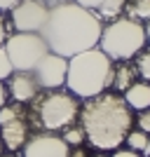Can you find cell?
Masks as SVG:
<instances>
[{"instance_id":"obj_1","label":"cell","mask_w":150,"mask_h":157,"mask_svg":"<svg viewBox=\"0 0 150 157\" xmlns=\"http://www.w3.org/2000/svg\"><path fill=\"white\" fill-rule=\"evenodd\" d=\"M101 31H103V24L91 12H87L78 2H63V5L49 7L40 35L52 54L71 59L75 54L94 49L98 45Z\"/></svg>"},{"instance_id":"obj_2","label":"cell","mask_w":150,"mask_h":157,"mask_svg":"<svg viewBox=\"0 0 150 157\" xmlns=\"http://www.w3.org/2000/svg\"><path fill=\"white\" fill-rule=\"evenodd\" d=\"M80 122L85 138L98 150H115L129 134V127L134 122L131 108L117 94H98L94 98H87L85 108L80 113Z\"/></svg>"},{"instance_id":"obj_3","label":"cell","mask_w":150,"mask_h":157,"mask_svg":"<svg viewBox=\"0 0 150 157\" xmlns=\"http://www.w3.org/2000/svg\"><path fill=\"white\" fill-rule=\"evenodd\" d=\"M113 75H115L113 61L98 47H94L68 59L66 87L73 92V96L94 98L113 85Z\"/></svg>"},{"instance_id":"obj_4","label":"cell","mask_w":150,"mask_h":157,"mask_svg":"<svg viewBox=\"0 0 150 157\" xmlns=\"http://www.w3.org/2000/svg\"><path fill=\"white\" fill-rule=\"evenodd\" d=\"M145 47V26L127 17H117L103 26L98 38V49L110 61H129Z\"/></svg>"},{"instance_id":"obj_5","label":"cell","mask_w":150,"mask_h":157,"mask_svg":"<svg viewBox=\"0 0 150 157\" xmlns=\"http://www.w3.org/2000/svg\"><path fill=\"white\" fill-rule=\"evenodd\" d=\"M2 49L12 61V68L21 73H31L38 66V61L49 52L40 33H14L12 38H7Z\"/></svg>"},{"instance_id":"obj_6","label":"cell","mask_w":150,"mask_h":157,"mask_svg":"<svg viewBox=\"0 0 150 157\" xmlns=\"http://www.w3.org/2000/svg\"><path fill=\"white\" fill-rule=\"evenodd\" d=\"M78 115V101L71 94L54 92L47 94L38 103V120L47 131H56L68 127Z\"/></svg>"},{"instance_id":"obj_7","label":"cell","mask_w":150,"mask_h":157,"mask_svg":"<svg viewBox=\"0 0 150 157\" xmlns=\"http://www.w3.org/2000/svg\"><path fill=\"white\" fill-rule=\"evenodd\" d=\"M49 7L40 0H21L12 7V24L17 33H40L47 21Z\"/></svg>"},{"instance_id":"obj_8","label":"cell","mask_w":150,"mask_h":157,"mask_svg":"<svg viewBox=\"0 0 150 157\" xmlns=\"http://www.w3.org/2000/svg\"><path fill=\"white\" fill-rule=\"evenodd\" d=\"M31 73H33V78H35V82H38V87H42V89L63 87L66 85V73H68V59L47 52Z\"/></svg>"},{"instance_id":"obj_9","label":"cell","mask_w":150,"mask_h":157,"mask_svg":"<svg viewBox=\"0 0 150 157\" xmlns=\"http://www.w3.org/2000/svg\"><path fill=\"white\" fill-rule=\"evenodd\" d=\"M71 148L56 134H35L24 145V157H68Z\"/></svg>"},{"instance_id":"obj_10","label":"cell","mask_w":150,"mask_h":157,"mask_svg":"<svg viewBox=\"0 0 150 157\" xmlns=\"http://www.w3.org/2000/svg\"><path fill=\"white\" fill-rule=\"evenodd\" d=\"M75 2L85 7L87 12H91L98 21H115L127 5V0H75Z\"/></svg>"},{"instance_id":"obj_11","label":"cell","mask_w":150,"mask_h":157,"mask_svg":"<svg viewBox=\"0 0 150 157\" xmlns=\"http://www.w3.org/2000/svg\"><path fill=\"white\" fill-rule=\"evenodd\" d=\"M38 82L33 78V73H21L17 71V75H10V94H12L17 101H31L38 94Z\"/></svg>"},{"instance_id":"obj_12","label":"cell","mask_w":150,"mask_h":157,"mask_svg":"<svg viewBox=\"0 0 150 157\" xmlns=\"http://www.w3.org/2000/svg\"><path fill=\"white\" fill-rule=\"evenodd\" d=\"M0 136H2V141H5V145L10 150H17V148H21L28 141V131H26V124L21 120H12V122L2 124Z\"/></svg>"},{"instance_id":"obj_13","label":"cell","mask_w":150,"mask_h":157,"mask_svg":"<svg viewBox=\"0 0 150 157\" xmlns=\"http://www.w3.org/2000/svg\"><path fill=\"white\" fill-rule=\"evenodd\" d=\"M124 101L134 110H145L150 108V85L148 82H134V85L124 92Z\"/></svg>"},{"instance_id":"obj_14","label":"cell","mask_w":150,"mask_h":157,"mask_svg":"<svg viewBox=\"0 0 150 157\" xmlns=\"http://www.w3.org/2000/svg\"><path fill=\"white\" fill-rule=\"evenodd\" d=\"M124 12L131 21H150V0H127Z\"/></svg>"},{"instance_id":"obj_15","label":"cell","mask_w":150,"mask_h":157,"mask_svg":"<svg viewBox=\"0 0 150 157\" xmlns=\"http://www.w3.org/2000/svg\"><path fill=\"white\" fill-rule=\"evenodd\" d=\"M134 75H136V68H131L129 63H122L115 68V75H113V87L117 92H127L131 85H134Z\"/></svg>"},{"instance_id":"obj_16","label":"cell","mask_w":150,"mask_h":157,"mask_svg":"<svg viewBox=\"0 0 150 157\" xmlns=\"http://www.w3.org/2000/svg\"><path fill=\"white\" fill-rule=\"evenodd\" d=\"M136 73L145 82H150V47L148 49H141L136 54Z\"/></svg>"},{"instance_id":"obj_17","label":"cell","mask_w":150,"mask_h":157,"mask_svg":"<svg viewBox=\"0 0 150 157\" xmlns=\"http://www.w3.org/2000/svg\"><path fill=\"white\" fill-rule=\"evenodd\" d=\"M124 141H127V143H129V148L134 152L136 150H145V145H148V134H145V131H129V134H127V138H124Z\"/></svg>"},{"instance_id":"obj_18","label":"cell","mask_w":150,"mask_h":157,"mask_svg":"<svg viewBox=\"0 0 150 157\" xmlns=\"http://www.w3.org/2000/svg\"><path fill=\"white\" fill-rule=\"evenodd\" d=\"M14 73V68H12V61H10V56H7V52L0 47V82L2 80H7L10 75Z\"/></svg>"},{"instance_id":"obj_19","label":"cell","mask_w":150,"mask_h":157,"mask_svg":"<svg viewBox=\"0 0 150 157\" xmlns=\"http://www.w3.org/2000/svg\"><path fill=\"white\" fill-rule=\"evenodd\" d=\"M12 120H19V108L5 103L2 108H0V127L7 124V122H12Z\"/></svg>"},{"instance_id":"obj_20","label":"cell","mask_w":150,"mask_h":157,"mask_svg":"<svg viewBox=\"0 0 150 157\" xmlns=\"http://www.w3.org/2000/svg\"><path fill=\"white\" fill-rule=\"evenodd\" d=\"M63 141L68 145H80L82 141H85V131H82V127H80V129H66Z\"/></svg>"},{"instance_id":"obj_21","label":"cell","mask_w":150,"mask_h":157,"mask_svg":"<svg viewBox=\"0 0 150 157\" xmlns=\"http://www.w3.org/2000/svg\"><path fill=\"white\" fill-rule=\"evenodd\" d=\"M138 127H141V131H145V134H150V108H145V110H141V115H138Z\"/></svg>"},{"instance_id":"obj_22","label":"cell","mask_w":150,"mask_h":157,"mask_svg":"<svg viewBox=\"0 0 150 157\" xmlns=\"http://www.w3.org/2000/svg\"><path fill=\"white\" fill-rule=\"evenodd\" d=\"M40 2L47 7H56V5H63V2H73V0H40Z\"/></svg>"},{"instance_id":"obj_23","label":"cell","mask_w":150,"mask_h":157,"mask_svg":"<svg viewBox=\"0 0 150 157\" xmlns=\"http://www.w3.org/2000/svg\"><path fill=\"white\" fill-rule=\"evenodd\" d=\"M113 157H141L138 152H134V150H117Z\"/></svg>"},{"instance_id":"obj_24","label":"cell","mask_w":150,"mask_h":157,"mask_svg":"<svg viewBox=\"0 0 150 157\" xmlns=\"http://www.w3.org/2000/svg\"><path fill=\"white\" fill-rule=\"evenodd\" d=\"M17 2H21V0H0V10H12Z\"/></svg>"},{"instance_id":"obj_25","label":"cell","mask_w":150,"mask_h":157,"mask_svg":"<svg viewBox=\"0 0 150 157\" xmlns=\"http://www.w3.org/2000/svg\"><path fill=\"white\" fill-rule=\"evenodd\" d=\"M5 21H2V17H0V47H2V42H5Z\"/></svg>"},{"instance_id":"obj_26","label":"cell","mask_w":150,"mask_h":157,"mask_svg":"<svg viewBox=\"0 0 150 157\" xmlns=\"http://www.w3.org/2000/svg\"><path fill=\"white\" fill-rule=\"evenodd\" d=\"M5 101H7V92H5V87H2V82H0V108L5 105Z\"/></svg>"},{"instance_id":"obj_27","label":"cell","mask_w":150,"mask_h":157,"mask_svg":"<svg viewBox=\"0 0 150 157\" xmlns=\"http://www.w3.org/2000/svg\"><path fill=\"white\" fill-rule=\"evenodd\" d=\"M68 157H85V150H80V148H78V150L73 152V155H68Z\"/></svg>"},{"instance_id":"obj_28","label":"cell","mask_w":150,"mask_h":157,"mask_svg":"<svg viewBox=\"0 0 150 157\" xmlns=\"http://www.w3.org/2000/svg\"><path fill=\"white\" fill-rule=\"evenodd\" d=\"M145 40H150V21H148V26H145Z\"/></svg>"},{"instance_id":"obj_29","label":"cell","mask_w":150,"mask_h":157,"mask_svg":"<svg viewBox=\"0 0 150 157\" xmlns=\"http://www.w3.org/2000/svg\"><path fill=\"white\" fill-rule=\"evenodd\" d=\"M143 152H145V157H150V141H148V145H145V150H143Z\"/></svg>"},{"instance_id":"obj_30","label":"cell","mask_w":150,"mask_h":157,"mask_svg":"<svg viewBox=\"0 0 150 157\" xmlns=\"http://www.w3.org/2000/svg\"><path fill=\"white\" fill-rule=\"evenodd\" d=\"M96 157H103V155H96Z\"/></svg>"},{"instance_id":"obj_31","label":"cell","mask_w":150,"mask_h":157,"mask_svg":"<svg viewBox=\"0 0 150 157\" xmlns=\"http://www.w3.org/2000/svg\"><path fill=\"white\" fill-rule=\"evenodd\" d=\"M0 150H2V145H0Z\"/></svg>"}]
</instances>
